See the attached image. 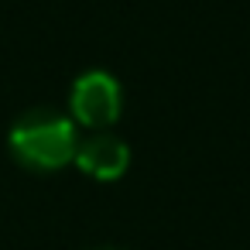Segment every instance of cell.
Returning <instances> with one entry per match:
<instances>
[{
	"label": "cell",
	"mask_w": 250,
	"mask_h": 250,
	"mask_svg": "<svg viewBox=\"0 0 250 250\" xmlns=\"http://www.w3.org/2000/svg\"><path fill=\"white\" fill-rule=\"evenodd\" d=\"M7 147L28 171H59L76 158L79 127L65 113L38 106L14 120V127L7 130Z\"/></svg>",
	"instance_id": "1"
},
{
	"label": "cell",
	"mask_w": 250,
	"mask_h": 250,
	"mask_svg": "<svg viewBox=\"0 0 250 250\" xmlns=\"http://www.w3.org/2000/svg\"><path fill=\"white\" fill-rule=\"evenodd\" d=\"M120 110H124V89L103 69L83 72L69 89V120L76 127L106 130L120 120Z\"/></svg>",
	"instance_id": "2"
},
{
	"label": "cell",
	"mask_w": 250,
	"mask_h": 250,
	"mask_svg": "<svg viewBox=\"0 0 250 250\" xmlns=\"http://www.w3.org/2000/svg\"><path fill=\"white\" fill-rule=\"evenodd\" d=\"M89 178L100 182H117L127 168H130V147L124 137L110 134V130H89L86 137H79L76 158H72Z\"/></svg>",
	"instance_id": "3"
},
{
	"label": "cell",
	"mask_w": 250,
	"mask_h": 250,
	"mask_svg": "<svg viewBox=\"0 0 250 250\" xmlns=\"http://www.w3.org/2000/svg\"><path fill=\"white\" fill-rule=\"evenodd\" d=\"M100 250H113V247H100Z\"/></svg>",
	"instance_id": "4"
}]
</instances>
